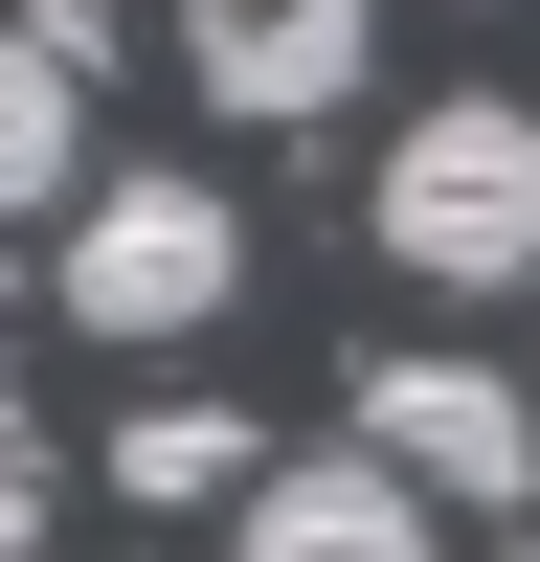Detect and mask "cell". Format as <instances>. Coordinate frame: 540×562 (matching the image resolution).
<instances>
[{
  "label": "cell",
  "instance_id": "cell-6",
  "mask_svg": "<svg viewBox=\"0 0 540 562\" xmlns=\"http://www.w3.org/2000/svg\"><path fill=\"white\" fill-rule=\"evenodd\" d=\"M68 45H45V23H0V225H68L90 203V113H68Z\"/></svg>",
  "mask_w": 540,
  "mask_h": 562
},
{
  "label": "cell",
  "instance_id": "cell-2",
  "mask_svg": "<svg viewBox=\"0 0 540 562\" xmlns=\"http://www.w3.org/2000/svg\"><path fill=\"white\" fill-rule=\"evenodd\" d=\"M68 315L90 338H203V315H248V203L225 180H90L68 203Z\"/></svg>",
  "mask_w": 540,
  "mask_h": 562
},
{
  "label": "cell",
  "instance_id": "cell-5",
  "mask_svg": "<svg viewBox=\"0 0 540 562\" xmlns=\"http://www.w3.org/2000/svg\"><path fill=\"white\" fill-rule=\"evenodd\" d=\"M225 518H248V562H428V495H405L383 450H315V473L270 450V473L225 495Z\"/></svg>",
  "mask_w": 540,
  "mask_h": 562
},
{
  "label": "cell",
  "instance_id": "cell-8",
  "mask_svg": "<svg viewBox=\"0 0 540 562\" xmlns=\"http://www.w3.org/2000/svg\"><path fill=\"white\" fill-rule=\"evenodd\" d=\"M0 562H45V450H23V405H0Z\"/></svg>",
  "mask_w": 540,
  "mask_h": 562
},
{
  "label": "cell",
  "instance_id": "cell-1",
  "mask_svg": "<svg viewBox=\"0 0 540 562\" xmlns=\"http://www.w3.org/2000/svg\"><path fill=\"white\" fill-rule=\"evenodd\" d=\"M360 225H383L405 293H540V113L518 90H428L383 135V180H360Z\"/></svg>",
  "mask_w": 540,
  "mask_h": 562
},
{
  "label": "cell",
  "instance_id": "cell-4",
  "mask_svg": "<svg viewBox=\"0 0 540 562\" xmlns=\"http://www.w3.org/2000/svg\"><path fill=\"white\" fill-rule=\"evenodd\" d=\"M360 45H383V0H180V90L248 113V135L360 113Z\"/></svg>",
  "mask_w": 540,
  "mask_h": 562
},
{
  "label": "cell",
  "instance_id": "cell-3",
  "mask_svg": "<svg viewBox=\"0 0 540 562\" xmlns=\"http://www.w3.org/2000/svg\"><path fill=\"white\" fill-rule=\"evenodd\" d=\"M338 450H383L428 518H450V495H473V518L540 495V405L495 383V360H360V383H338Z\"/></svg>",
  "mask_w": 540,
  "mask_h": 562
},
{
  "label": "cell",
  "instance_id": "cell-7",
  "mask_svg": "<svg viewBox=\"0 0 540 562\" xmlns=\"http://www.w3.org/2000/svg\"><path fill=\"white\" fill-rule=\"evenodd\" d=\"M248 473H270L248 405H135V428H113V495H158V518H180V495H248Z\"/></svg>",
  "mask_w": 540,
  "mask_h": 562
}]
</instances>
